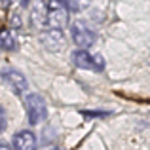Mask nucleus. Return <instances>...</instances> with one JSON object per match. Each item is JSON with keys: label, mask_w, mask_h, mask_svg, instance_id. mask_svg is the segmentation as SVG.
Instances as JSON below:
<instances>
[{"label": "nucleus", "mask_w": 150, "mask_h": 150, "mask_svg": "<svg viewBox=\"0 0 150 150\" xmlns=\"http://www.w3.org/2000/svg\"><path fill=\"white\" fill-rule=\"evenodd\" d=\"M0 48L2 50H15L17 48V42H15V36L11 30H6V29L0 30Z\"/></svg>", "instance_id": "nucleus-9"}, {"label": "nucleus", "mask_w": 150, "mask_h": 150, "mask_svg": "<svg viewBox=\"0 0 150 150\" xmlns=\"http://www.w3.org/2000/svg\"><path fill=\"white\" fill-rule=\"evenodd\" d=\"M0 150H10V146H8V144H4V143H0Z\"/></svg>", "instance_id": "nucleus-14"}, {"label": "nucleus", "mask_w": 150, "mask_h": 150, "mask_svg": "<svg viewBox=\"0 0 150 150\" xmlns=\"http://www.w3.org/2000/svg\"><path fill=\"white\" fill-rule=\"evenodd\" d=\"M84 118H101V116H106V112H82Z\"/></svg>", "instance_id": "nucleus-12"}, {"label": "nucleus", "mask_w": 150, "mask_h": 150, "mask_svg": "<svg viewBox=\"0 0 150 150\" xmlns=\"http://www.w3.org/2000/svg\"><path fill=\"white\" fill-rule=\"evenodd\" d=\"M11 146H13V150H36L38 146L36 135L30 129H21V131H17L13 135Z\"/></svg>", "instance_id": "nucleus-6"}, {"label": "nucleus", "mask_w": 150, "mask_h": 150, "mask_svg": "<svg viewBox=\"0 0 150 150\" xmlns=\"http://www.w3.org/2000/svg\"><path fill=\"white\" fill-rule=\"evenodd\" d=\"M46 25L50 29H57V30H63L69 25L67 0H50L46 4Z\"/></svg>", "instance_id": "nucleus-1"}, {"label": "nucleus", "mask_w": 150, "mask_h": 150, "mask_svg": "<svg viewBox=\"0 0 150 150\" xmlns=\"http://www.w3.org/2000/svg\"><path fill=\"white\" fill-rule=\"evenodd\" d=\"M25 110L30 125H38L48 118V105H46L44 97L38 93H29L25 97Z\"/></svg>", "instance_id": "nucleus-2"}, {"label": "nucleus", "mask_w": 150, "mask_h": 150, "mask_svg": "<svg viewBox=\"0 0 150 150\" xmlns=\"http://www.w3.org/2000/svg\"><path fill=\"white\" fill-rule=\"evenodd\" d=\"M30 21H33L36 27H44V25H46V4H44V2H38L36 6L33 8Z\"/></svg>", "instance_id": "nucleus-8"}, {"label": "nucleus", "mask_w": 150, "mask_h": 150, "mask_svg": "<svg viewBox=\"0 0 150 150\" xmlns=\"http://www.w3.org/2000/svg\"><path fill=\"white\" fill-rule=\"evenodd\" d=\"M6 129V110L4 106H0V133Z\"/></svg>", "instance_id": "nucleus-11"}, {"label": "nucleus", "mask_w": 150, "mask_h": 150, "mask_svg": "<svg viewBox=\"0 0 150 150\" xmlns=\"http://www.w3.org/2000/svg\"><path fill=\"white\" fill-rule=\"evenodd\" d=\"M10 4V0H0V6H8Z\"/></svg>", "instance_id": "nucleus-15"}, {"label": "nucleus", "mask_w": 150, "mask_h": 150, "mask_svg": "<svg viewBox=\"0 0 150 150\" xmlns=\"http://www.w3.org/2000/svg\"><path fill=\"white\" fill-rule=\"evenodd\" d=\"M70 36H72V42L78 46V48L86 50L89 46H93L95 42V30L88 25L86 21H76L70 25Z\"/></svg>", "instance_id": "nucleus-3"}, {"label": "nucleus", "mask_w": 150, "mask_h": 150, "mask_svg": "<svg viewBox=\"0 0 150 150\" xmlns=\"http://www.w3.org/2000/svg\"><path fill=\"white\" fill-rule=\"evenodd\" d=\"M11 25H13V27H19V25H21V19H19V15H13V17H11Z\"/></svg>", "instance_id": "nucleus-13"}, {"label": "nucleus", "mask_w": 150, "mask_h": 150, "mask_svg": "<svg viewBox=\"0 0 150 150\" xmlns=\"http://www.w3.org/2000/svg\"><path fill=\"white\" fill-rule=\"evenodd\" d=\"M4 80H6V84L13 89V93H23V91H27V88H29L27 78L23 76L19 70H6V72H4Z\"/></svg>", "instance_id": "nucleus-7"}, {"label": "nucleus", "mask_w": 150, "mask_h": 150, "mask_svg": "<svg viewBox=\"0 0 150 150\" xmlns=\"http://www.w3.org/2000/svg\"><path fill=\"white\" fill-rule=\"evenodd\" d=\"M40 42L46 50L59 51L65 46V34H63V30H57V29H46L40 33Z\"/></svg>", "instance_id": "nucleus-5"}, {"label": "nucleus", "mask_w": 150, "mask_h": 150, "mask_svg": "<svg viewBox=\"0 0 150 150\" xmlns=\"http://www.w3.org/2000/svg\"><path fill=\"white\" fill-rule=\"evenodd\" d=\"M29 2H30V0H21V4H23V6H27Z\"/></svg>", "instance_id": "nucleus-16"}, {"label": "nucleus", "mask_w": 150, "mask_h": 150, "mask_svg": "<svg viewBox=\"0 0 150 150\" xmlns=\"http://www.w3.org/2000/svg\"><path fill=\"white\" fill-rule=\"evenodd\" d=\"M91 4V0H67L69 11H84Z\"/></svg>", "instance_id": "nucleus-10"}, {"label": "nucleus", "mask_w": 150, "mask_h": 150, "mask_svg": "<svg viewBox=\"0 0 150 150\" xmlns=\"http://www.w3.org/2000/svg\"><path fill=\"white\" fill-rule=\"evenodd\" d=\"M72 63L78 67V69L84 70H93V72H101L105 70V61H103L101 55H91L86 50H76L72 53Z\"/></svg>", "instance_id": "nucleus-4"}]
</instances>
